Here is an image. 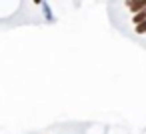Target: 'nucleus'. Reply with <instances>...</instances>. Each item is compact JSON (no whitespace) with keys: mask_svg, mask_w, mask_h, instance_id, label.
<instances>
[{"mask_svg":"<svg viewBox=\"0 0 146 134\" xmlns=\"http://www.w3.org/2000/svg\"><path fill=\"white\" fill-rule=\"evenodd\" d=\"M124 6H126L132 14H136L138 10L146 8V0H124Z\"/></svg>","mask_w":146,"mask_h":134,"instance_id":"f257e3e1","label":"nucleus"},{"mask_svg":"<svg viewBox=\"0 0 146 134\" xmlns=\"http://www.w3.org/2000/svg\"><path fill=\"white\" fill-rule=\"evenodd\" d=\"M140 22H146V8H142V10H138L136 14H132V24L136 26V24H140Z\"/></svg>","mask_w":146,"mask_h":134,"instance_id":"f03ea898","label":"nucleus"},{"mask_svg":"<svg viewBox=\"0 0 146 134\" xmlns=\"http://www.w3.org/2000/svg\"><path fill=\"white\" fill-rule=\"evenodd\" d=\"M32 2H34V4H42V0H32Z\"/></svg>","mask_w":146,"mask_h":134,"instance_id":"7ed1b4c3","label":"nucleus"}]
</instances>
